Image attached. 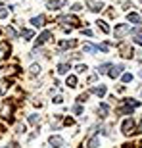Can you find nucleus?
I'll use <instances>...</instances> for the list:
<instances>
[{"label": "nucleus", "instance_id": "obj_28", "mask_svg": "<svg viewBox=\"0 0 142 148\" xmlns=\"http://www.w3.org/2000/svg\"><path fill=\"white\" fill-rule=\"evenodd\" d=\"M138 131H140V133H142V121H140V125H138Z\"/></svg>", "mask_w": 142, "mask_h": 148}, {"label": "nucleus", "instance_id": "obj_2", "mask_svg": "<svg viewBox=\"0 0 142 148\" xmlns=\"http://www.w3.org/2000/svg\"><path fill=\"white\" fill-rule=\"evenodd\" d=\"M127 33H131V27H129V25H117V27H115V37L117 38L125 37Z\"/></svg>", "mask_w": 142, "mask_h": 148}, {"label": "nucleus", "instance_id": "obj_27", "mask_svg": "<svg viewBox=\"0 0 142 148\" xmlns=\"http://www.w3.org/2000/svg\"><path fill=\"white\" fill-rule=\"evenodd\" d=\"M134 42H137V44H142V37H137V38H134Z\"/></svg>", "mask_w": 142, "mask_h": 148}, {"label": "nucleus", "instance_id": "obj_21", "mask_svg": "<svg viewBox=\"0 0 142 148\" xmlns=\"http://www.w3.org/2000/svg\"><path fill=\"white\" fill-rule=\"evenodd\" d=\"M31 73H33V75L40 73V66H33V67H31Z\"/></svg>", "mask_w": 142, "mask_h": 148}, {"label": "nucleus", "instance_id": "obj_20", "mask_svg": "<svg viewBox=\"0 0 142 148\" xmlns=\"http://www.w3.org/2000/svg\"><path fill=\"white\" fill-rule=\"evenodd\" d=\"M98 27L102 29V31H104V33H108V31H109V27H108V25H106L104 21H98Z\"/></svg>", "mask_w": 142, "mask_h": 148}, {"label": "nucleus", "instance_id": "obj_17", "mask_svg": "<svg viewBox=\"0 0 142 148\" xmlns=\"http://www.w3.org/2000/svg\"><path fill=\"white\" fill-rule=\"evenodd\" d=\"M8 14H10V10H8V8H0V19L8 17Z\"/></svg>", "mask_w": 142, "mask_h": 148}, {"label": "nucleus", "instance_id": "obj_16", "mask_svg": "<svg viewBox=\"0 0 142 148\" xmlns=\"http://www.w3.org/2000/svg\"><path fill=\"white\" fill-rule=\"evenodd\" d=\"M108 112H109V108L106 104H100V108H98V114H102V115H108Z\"/></svg>", "mask_w": 142, "mask_h": 148}, {"label": "nucleus", "instance_id": "obj_12", "mask_svg": "<svg viewBox=\"0 0 142 148\" xmlns=\"http://www.w3.org/2000/svg\"><path fill=\"white\" fill-rule=\"evenodd\" d=\"M109 67H111V64H109V62H106V64H102V66H98V73H106L109 69Z\"/></svg>", "mask_w": 142, "mask_h": 148}, {"label": "nucleus", "instance_id": "obj_7", "mask_svg": "<svg viewBox=\"0 0 142 148\" xmlns=\"http://www.w3.org/2000/svg\"><path fill=\"white\" fill-rule=\"evenodd\" d=\"M31 23H33L35 27H42V25H44V16H37V17H33V19H31Z\"/></svg>", "mask_w": 142, "mask_h": 148}, {"label": "nucleus", "instance_id": "obj_10", "mask_svg": "<svg viewBox=\"0 0 142 148\" xmlns=\"http://www.w3.org/2000/svg\"><path fill=\"white\" fill-rule=\"evenodd\" d=\"M67 71H69V66H67V64H60V66H58V73H60V75H66Z\"/></svg>", "mask_w": 142, "mask_h": 148}, {"label": "nucleus", "instance_id": "obj_29", "mask_svg": "<svg viewBox=\"0 0 142 148\" xmlns=\"http://www.w3.org/2000/svg\"><path fill=\"white\" fill-rule=\"evenodd\" d=\"M140 75H142V73H140Z\"/></svg>", "mask_w": 142, "mask_h": 148}, {"label": "nucleus", "instance_id": "obj_3", "mask_svg": "<svg viewBox=\"0 0 142 148\" xmlns=\"http://www.w3.org/2000/svg\"><path fill=\"white\" fill-rule=\"evenodd\" d=\"M48 143L52 144L54 148H61V146H63V138H61V137H58V135H52Z\"/></svg>", "mask_w": 142, "mask_h": 148}, {"label": "nucleus", "instance_id": "obj_1", "mask_svg": "<svg viewBox=\"0 0 142 148\" xmlns=\"http://www.w3.org/2000/svg\"><path fill=\"white\" fill-rule=\"evenodd\" d=\"M132 129H134V119H132V117H127V119L123 121V125H121V131L125 133V135H131V133H134Z\"/></svg>", "mask_w": 142, "mask_h": 148}, {"label": "nucleus", "instance_id": "obj_25", "mask_svg": "<svg viewBox=\"0 0 142 148\" xmlns=\"http://www.w3.org/2000/svg\"><path fill=\"white\" fill-rule=\"evenodd\" d=\"M81 8H83L81 4H73V8H71V10H73V12H79V10H81Z\"/></svg>", "mask_w": 142, "mask_h": 148}, {"label": "nucleus", "instance_id": "obj_24", "mask_svg": "<svg viewBox=\"0 0 142 148\" xmlns=\"http://www.w3.org/2000/svg\"><path fill=\"white\" fill-rule=\"evenodd\" d=\"M6 33L10 35V37H14V38H16V31H14V29H6Z\"/></svg>", "mask_w": 142, "mask_h": 148}, {"label": "nucleus", "instance_id": "obj_15", "mask_svg": "<svg viewBox=\"0 0 142 148\" xmlns=\"http://www.w3.org/2000/svg\"><path fill=\"white\" fill-rule=\"evenodd\" d=\"M29 123H33V125L40 123V115H29Z\"/></svg>", "mask_w": 142, "mask_h": 148}, {"label": "nucleus", "instance_id": "obj_13", "mask_svg": "<svg viewBox=\"0 0 142 148\" xmlns=\"http://www.w3.org/2000/svg\"><path fill=\"white\" fill-rule=\"evenodd\" d=\"M129 21L131 23H140V16H138V14H129Z\"/></svg>", "mask_w": 142, "mask_h": 148}, {"label": "nucleus", "instance_id": "obj_11", "mask_svg": "<svg viewBox=\"0 0 142 148\" xmlns=\"http://www.w3.org/2000/svg\"><path fill=\"white\" fill-rule=\"evenodd\" d=\"M67 87H71V88L77 87V77L75 75H69V77H67Z\"/></svg>", "mask_w": 142, "mask_h": 148}, {"label": "nucleus", "instance_id": "obj_23", "mask_svg": "<svg viewBox=\"0 0 142 148\" xmlns=\"http://www.w3.org/2000/svg\"><path fill=\"white\" fill-rule=\"evenodd\" d=\"M77 71H79V73L87 71V66H83V64H81V66H77Z\"/></svg>", "mask_w": 142, "mask_h": 148}, {"label": "nucleus", "instance_id": "obj_5", "mask_svg": "<svg viewBox=\"0 0 142 148\" xmlns=\"http://www.w3.org/2000/svg\"><path fill=\"white\" fill-rule=\"evenodd\" d=\"M108 73H109V77H111V79H115V77H119L121 73H123V66H111Z\"/></svg>", "mask_w": 142, "mask_h": 148}, {"label": "nucleus", "instance_id": "obj_9", "mask_svg": "<svg viewBox=\"0 0 142 148\" xmlns=\"http://www.w3.org/2000/svg\"><path fill=\"white\" fill-rule=\"evenodd\" d=\"M92 92H94V94H98V96H104V94H106V87H104V85H100V87H94V88H92Z\"/></svg>", "mask_w": 142, "mask_h": 148}, {"label": "nucleus", "instance_id": "obj_22", "mask_svg": "<svg viewBox=\"0 0 142 148\" xmlns=\"http://www.w3.org/2000/svg\"><path fill=\"white\" fill-rule=\"evenodd\" d=\"M85 52H94V46H90V44H85Z\"/></svg>", "mask_w": 142, "mask_h": 148}, {"label": "nucleus", "instance_id": "obj_8", "mask_svg": "<svg viewBox=\"0 0 142 148\" xmlns=\"http://www.w3.org/2000/svg\"><path fill=\"white\" fill-rule=\"evenodd\" d=\"M88 6H90V10L92 12H102V8H104V4H102V2H92V0H90V2H88Z\"/></svg>", "mask_w": 142, "mask_h": 148}, {"label": "nucleus", "instance_id": "obj_6", "mask_svg": "<svg viewBox=\"0 0 142 148\" xmlns=\"http://www.w3.org/2000/svg\"><path fill=\"white\" fill-rule=\"evenodd\" d=\"M50 38H52V33H50V31H44V33L40 35L38 38H37V46H40V44H44L46 40H50Z\"/></svg>", "mask_w": 142, "mask_h": 148}, {"label": "nucleus", "instance_id": "obj_26", "mask_svg": "<svg viewBox=\"0 0 142 148\" xmlns=\"http://www.w3.org/2000/svg\"><path fill=\"white\" fill-rule=\"evenodd\" d=\"M73 112H75V114H81V112H83L81 106H73Z\"/></svg>", "mask_w": 142, "mask_h": 148}, {"label": "nucleus", "instance_id": "obj_4", "mask_svg": "<svg viewBox=\"0 0 142 148\" xmlns=\"http://www.w3.org/2000/svg\"><path fill=\"white\" fill-rule=\"evenodd\" d=\"M67 0H52V2H48V10H60L61 6H66Z\"/></svg>", "mask_w": 142, "mask_h": 148}, {"label": "nucleus", "instance_id": "obj_19", "mask_svg": "<svg viewBox=\"0 0 142 148\" xmlns=\"http://www.w3.org/2000/svg\"><path fill=\"white\" fill-rule=\"evenodd\" d=\"M131 81H132L131 73H123V83H131Z\"/></svg>", "mask_w": 142, "mask_h": 148}, {"label": "nucleus", "instance_id": "obj_18", "mask_svg": "<svg viewBox=\"0 0 142 148\" xmlns=\"http://www.w3.org/2000/svg\"><path fill=\"white\" fill-rule=\"evenodd\" d=\"M98 146V138H90L88 140V148H96Z\"/></svg>", "mask_w": 142, "mask_h": 148}, {"label": "nucleus", "instance_id": "obj_14", "mask_svg": "<svg viewBox=\"0 0 142 148\" xmlns=\"http://www.w3.org/2000/svg\"><path fill=\"white\" fill-rule=\"evenodd\" d=\"M21 35L25 37V40H31V38H33V31H29V29H23Z\"/></svg>", "mask_w": 142, "mask_h": 148}]
</instances>
